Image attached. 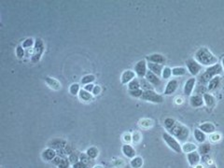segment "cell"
<instances>
[{
    "instance_id": "1",
    "label": "cell",
    "mask_w": 224,
    "mask_h": 168,
    "mask_svg": "<svg viewBox=\"0 0 224 168\" xmlns=\"http://www.w3.org/2000/svg\"><path fill=\"white\" fill-rule=\"evenodd\" d=\"M194 59L202 65L211 66L217 64V58L207 48L202 47L194 54Z\"/></svg>"
},
{
    "instance_id": "2",
    "label": "cell",
    "mask_w": 224,
    "mask_h": 168,
    "mask_svg": "<svg viewBox=\"0 0 224 168\" xmlns=\"http://www.w3.org/2000/svg\"><path fill=\"white\" fill-rule=\"evenodd\" d=\"M167 131L172 136H174L177 140H178L180 142H185L190 136L189 128L176 121L173 123V125L167 129Z\"/></svg>"
},
{
    "instance_id": "3",
    "label": "cell",
    "mask_w": 224,
    "mask_h": 168,
    "mask_svg": "<svg viewBox=\"0 0 224 168\" xmlns=\"http://www.w3.org/2000/svg\"><path fill=\"white\" fill-rule=\"evenodd\" d=\"M223 72V68L222 65L220 64H216L214 65L208 66L204 72L199 77V84H208V82L215 77L221 75Z\"/></svg>"
},
{
    "instance_id": "4",
    "label": "cell",
    "mask_w": 224,
    "mask_h": 168,
    "mask_svg": "<svg viewBox=\"0 0 224 168\" xmlns=\"http://www.w3.org/2000/svg\"><path fill=\"white\" fill-rule=\"evenodd\" d=\"M140 98L144 101L152 102V103H154V104H161V103L164 102V97L161 95L154 92L153 90L144 91L143 95Z\"/></svg>"
},
{
    "instance_id": "5",
    "label": "cell",
    "mask_w": 224,
    "mask_h": 168,
    "mask_svg": "<svg viewBox=\"0 0 224 168\" xmlns=\"http://www.w3.org/2000/svg\"><path fill=\"white\" fill-rule=\"evenodd\" d=\"M163 139H164V141L167 144V146H168L172 150H174L175 152L180 153V152L182 151L181 145L179 144V142H178L174 136H172L169 133L165 132V133L163 134Z\"/></svg>"
},
{
    "instance_id": "6",
    "label": "cell",
    "mask_w": 224,
    "mask_h": 168,
    "mask_svg": "<svg viewBox=\"0 0 224 168\" xmlns=\"http://www.w3.org/2000/svg\"><path fill=\"white\" fill-rule=\"evenodd\" d=\"M45 51L44 43L41 38H37L35 41V47L33 49V54H32V62L37 63L40 59Z\"/></svg>"
},
{
    "instance_id": "7",
    "label": "cell",
    "mask_w": 224,
    "mask_h": 168,
    "mask_svg": "<svg viewBox=\"0 0 224 168\" xmlns=\"http://www.w3.org/2000/svg\"><path fill=\"white\" fill-rule=\"evenodd\" d=\"M186 65L188 67V70L190 71V73L192 75V76H197L200 74V72L202 71L203 69V65L200 64L195 59H188L186 61Z\"/></svg>"
},
{
    "instance_id": "8",
    "label": "cell",
    "mask_w": 224,
    "mask_h": 168,
    "mask_svg": "<svg viewBox=\"0 0 224 168\" xmlns=\"http://www.w3.org/2000/svg\"><path fill=\"white\" fill-rule=\"evenodd\" d=\"M147 64L146 60H144V59L138 61L135 64V65H134V73L136 74V76L139 78H143L146 76V74L147 72Z\"/></svg>"
},
{
    "instance_id": "9",
    "label": "cell",
    "mask_w": 224,
    "mask_h": 168,
    "mask_svg": "<svg viewBox=\"0 0 224 168\" xmlns=\"http://www.w3.org/2000/svg\"><path fill=\"white\" fill-rule=\"evenodd\" d=\"M145 77H146V79H147L149 83L152 84L154 87H158V86H160L161 84H162L161 78H160L157 75H155L154 73H152V71H149V70L147 72Z\"/></svg>"
},
{
    "instance_id": "10",
    "label": "cell",
    "mask_w": 224,
    "mask_h": 168,
    "mask_svg": "<svg viewBox=\"0 0 224 168\" xmlns=\"http://www.w3.org/2000/svg\"><path fill=\"white\" fill-rule=\"evenodd\" d=\"M178 88V81L177 79H170L165 89V95H173Z\"/></svg>"
},
{
    "instance_id": "11",
    "label": "cell",
    "mask_w": 224,
    "mask_h": 168,
    "mask_svg": "<svg viewBox=\"0 0 224 168\" xmlns=\"http://www.w3.org/2000/svg\"><path fill=\"white\" fill-rule=\"evenodd\" d=\"M195 83H196V78H195V77H190V78L185 82V85H184V88H183V92H184V95H185L186 96H191V95L192 94V91H193V89H194Z\"/></svg>"
},
{
    "instance_id": "12",
    "label": "cell",
    "mask_w": 224,
    "mask_h": 168,
    "mask_svg": "<svg viewBox=\"0 0 224 168\" xmlns=\"http://www.w3.org/2000/svg\"><path fill=\"white\" fill-rule=\"evenodd\" d=\"M135 77H136V74L134 73V71L128 69L122 72L121 77V81L122 84H128L131 80L135 78Z\"/></svg>"
},
{
    "instance_id": "13",
    "label": "cell",
    "mask_w": 224,
    "mask_h": 168,
    "mask_svg": "<svg viewBox=\"0 0 224 168\" xmlns=\"http://www.w3.org/2000/svg\"><path fill=\"white\" fill-rule=\"evenodd\" d=\"M187 159H188V161H189L190 165L194 167L195 165L199 164V162L201 161V155L199 154V152H197L195 150V151H192L191 153H188Z\"/></svg>"
},
{
    "instance_id": "14",
    "label": "cell",
    "mask_w": 224,
    "mask_h": 168,
    "mask_svg": "<svg viewBox=\"0 0 224 168\" xmlns=\"http://www.w3.org/2000/svg\"><path fill=\"white\" fill-rule=\"evenodd\" d=\"M48 146H49V148H51L53 149H61V148H64V147H66V141L64 139H61V138H55V139L51 140L48 143Z\"/></svg>"
},
{
    "instance_id": "15",
    "label": "cell",
    "mask_w": 224,
    "mask_h": 168,
    "mask_svg": "<svg viewBox=\"0 0 224 168\" xmlns=\"http://www.w3.org/2000/svg\"><path fill=\"white\" fill-rule=\"evenodd\" d=\"M45 81L48 84V86L55 91H59L62 89V84L60 83V81H58L56 78L54 77H45Z\"/></svg>"
},
{
    "instance_id": "16",
    "label": "cell",
    "mask_w": 224,
    "mask_h": 168,
    "mask_svg": "<svg viewBox=\"0 0 224 168\" xmlns=\"http://www.w3.org/2000/svg\"><path fill=\"white\" fill-rule=\"evenodd\" d=\"M146 60L148 61V63H154V64H165V57L160 53H154V54H152V55H148L146 57Z\"/></svg>"
},
{
    "instance_id": "17",
    "label": "cell",
    "mask_w": 224,
    "mask_h": 168,
    "mask_svg": "<svg viewBox=\"0 0 224 168\" xmlns=\"http://www.w3.org/2000/svg\"><path fill=\"white\" fill-rule=\"evenodd\" d=\"M121 151L123 153V155L129 159H133L135 157V149L130 145V144H124L121 148Z\"/></svg>"
},
{
    "instance_id": "18",
    "label": "cell",
    "mask_w": 224,
    "mask_h": 168,
    "mask_svg": "<svg viewBox=\"0 0 224 168\" xmlns=\"http://www.w3.org/2000/svg\"><path fill=\"white\" fill-rule=\"evenodd\" d=\"M41 156H42V159L44 161H52L57 156V153H56L55 149H53L51 148H46L42 151Z\"/></svg>"
},
{
    "instance_id": "19",
    "label": "cell",
    "mask_w": 224,
    "mask_h": 168,
    "mask_svg": "<svg viewBox=\"0 0 224 168\" xmlns=\"http://www.w3.org/2000/svg\"><path fill=\"white\" fill-rule=\"evenodd\" d=\"M204 98L202 95H193L190 98V104L193 108H200L204 105Z\"/></svg>"
},
{
    "instance_id": "20",
    "label": "cell",
    "mask_w": 224,
    "mask_h": 168,
    "mask_svg": "<svg viewBox=\"0 0 224 168\" xmlns=\"http://www.w3.org/2000/svg\"><path fill=\"white\" fill-rule=\"evenodd\" d=\"M147 67H148L149 71H152V73H154V74L157 75L158 77L162 76L163 69H164L163 64H154V63H147Z\"/></svg>"
},
{
    "instance_id": "21",
    "label": "cell",
    "mask_w": 224,
    "mask_h": 168,
    "mask_svg": "<svg viewBox=\"0 0 224 168\" xmlns=\"http://www.w3.org/2000/svg\"><path fill=\"white\" fill-rule=\"evenodd\" d=\"M199 129L202 132H204V134H209V135L216 132V126L211 122H204V123L201 124L199 126Z\"/></svg>"
},
{
    "instance_id": "22",
    "label": "cell",
    "mask_w": 224,
    "mask_h": 168,
    "mask_svg": "<svg viewBox=\"0 0 224 168\" xmlns=\"http://www.w3.org/2000/svg\"><path fill=\"white\" fill-rule=\"evenodd\" d=\"M203 98H204V104L206 105V107L207 108H214L215 107V105H216V99H215V97L212 95H210V94H208V93H205V94H204L203 95Z\"/></svg>"
},
{
    "instance_id": "23",
    "label": "cell",
    "mask_w": 224,
    "mask_h": 168,
    "mask_svg": "<svg viewBox=\"0 0 224 168\" xmlns=\"http://www.w3.org/2000/svg\"><path fill=\"white\" fill-rule=\"evenodd\" d=\"M220 84V77L219 76H217L215 77H213L207 84V91L209 92H212L214 90H216Z\"/></svg>"
},
{
    "instance_id": "24",
    "label": "cell",
    "mask_w": 224,
    "mask_h": 168,
    "mask_svg": "<svg viewBox=\"0 0 224 168\" xmlns=\"http://www.w3.org/2000/svg\"><path fill=\"white\" fill-rule=\"evenodd\" d=\"M79 97L81 100L85 101V102H91L94 99V95L92 93H89L87 91H85L84 89H81L79 93Z\"/></svg>"
},
{
    "instance_id": "25",
    "label": "cell",
    "mask_w": 224,
    "mask_h": 168,
    "mask_svg": "<svg viewBox=\"0 0 224 168\" xmlns=\"http://www.w3.org/2000/svg\"><path fill=\"white\" fill-rule=\"evenodd\" d=\"M181 148H182V151L184 153H191L192 151H195L197 149V146L194 144V143H191V142H185L183 145H181Z\"/></svg>"
},
{
    "instance_id": "26",
    "label": "cell",
    "mask_w": 224,
    "mask_h": 168,
    "mask_svg": "<svg viewBox=\"0 0 224 168\" xmlns=\"http://www.w3.org/2000/svg\"><path fill=\"white\" fill-rule=\"evenodd\" d=\"M193 135H194V138L196 139L197 142L199 143H204L206 141V135L204 132H202L199 128L195 129L194 130V133H193Z\"/></svg>"
},
{
    "instance_id": "27",
    "label": "cell",
    "mask_w": 224,
    "mask_h": 168,
    "mask_svg": "<svg viewBox=\"0 0 224 168\" xmlns=\"http://www.w3.org/2000/svg\"><path fill=\"white\" fill-rule=\"evenodd\" d=\"M143 164H144V161L140 156H135L134 158L131 159L130 165L132 168H141Z\"/></svg>"
},
{
    "instance_id": "28",
    "label": "cell",
    "mask_w": 224,
    "mask_h": 168,
    "mask_svg": "<svg viewBox=\"0 0 224 168\" xmlns=\"http://www.w3.org/2000/svg\"><path fill=\"white\" fill-rule=\"evenodd\" d=\"M138 124L143 129H149L153 126V121L152 119H142L139 121Z\"/></svg>"
},
{
    "instance_id": "29",
    "label": "cell",
    "mask_w": 224,
    "mask_h": 168,
    "mask_svg": "<svg viewBox=\"0 0 224 168\" xmlns=\"http://www.w3.org/2000/svg\"><path fill=\"white\" fill-rule=\"evenodd\" d=\"M86 154L88 155V157H89L90 159L95 160V159L98 157V155H99V150H98V148H95V147H91V148H89L86 150Z\"/></svg>"
},
{
    "instance_id": "30",
    "label": "cell",
    "mask_w": 224,
    "mask_h": 168,
    "mask_svg": "<svg viewBox=\"0 0 224 168\" xmlns=\"http://www.w3.org/2000/svg\"><path fill=\"white\" fill-rule=\"evenodd\" d=\"M140 82L139 80L135 77L134 78L133 80H131L129 83H128V89L129 91H133V90H137V89H141L140 88Z\"/></svg>"
},
{
    "instance_id": "31",
    "label": "cell",
    "mask_w": 224,
    "mask_h": 168,
    "mask_svg": "<svg viewBox=\"0 0 224 168\" xmlns=\"http://www.w3.org/2000/svg\"><path fill=\"white\" fill-rule=\"evenodd\" d=\"M187 73V69L185 67L182 66H178V67H174L172 69V75L175 77H178V76H183Z\"/></svg>"
},
{
    "instance_id": "32",
    "label": "cell",
    "mask_w": 224,
    "mask_h": 168,
    "mask_svg": "<svg viewBox=\"0 0 224 168\" xmlns=\"http://www.w3.org/2000/svg\"><path fill=\"white\" fill-rule=\"evenodd\" d=\"M80 91H81V87L79 83H73L69 87V93L72 95H79Z\"/></svg>"
},
{
    "instance_id": "33",
    "label": "cell",
    "mask_w": 224,
    "mask_h": 168,
    "mask_svg": "<svg viewBox=\"0 0 224 168\" xmlns=\"http://www.w3.org/2000/svg\"><path fill=\"white\" fill-rule=\"evenodd\" d=\"M95 80V76L94 75H86L81 78V84H84V85H87V84H91Z\"/></svg>"
},
{
    "instance_id": "34",
    "label": "cell",
    "mask_w": 224,
    "mask_h": 168,
    "mask_svg": "<svg viewBox=\"0 0 224 168\" xmlns=\"http://www.w3.org/2000/svg\"><path fill=\"white\" fill-rule=\"evenodd\" d=\"M142 140V135L137 132V131H134L133 134H132V142L134 144V145H137L141 142Z\"/></svg>"
},
{
    "instance_id": "35",
    "label": "cell",
    "mask_w": 224,
    "mask_h": 168,
    "mask_svg": "<svg viewBox=\"0 0 224 168\" xmlns=\"http://www.w3.org/2000/svg\"><path fill=\"white\" fill-rule=\"evenodd\" d=\"M198 152H199V154L200 155H206L208 152H209V150H210V145L208 144V143H204L199 148H198Z\"/></svg>"
},
{
    "instance_id": "36",
    "label": "cell",
    "mask_w": 224,
    "mask_h": 168,
    "mask_svg": "<svg viewBox=\"0 0 224 168\" xmlns=\"http://www.w3.org/2000/svg\"><path fill=\"white\" fill-rule=\"evenodd\" d=\"M112 165L116 168H123L125 166V161L123 159L121 158H117L115 160H113L112 161Z\"/></svg>"
},
{
    "instance_id": "37",
    "label": "cell",
    "mask_w": 224,
    "mask_h": 168,
    "mask_svg": "<svg viewBox=\"0 0 224 168\" xmlns=\"http://www.w3.org/2000/svg\"><path fill=\"white\" fill-rule=\"evenodd\" d=\"M171 76H172V69H171L170 67H168V66L164 67V69H163V73H162V77H163V78H165V79H168V78L171 77Z\"/></svg>"
},
{
    "instance_id": "38",
    "label": "cell",
    "mask_w": 224,
    "mask_h": 168,
    "mask_svg": "<svg viewBox=\"0 0 224 168\" xmlns=\"http://www.w3.org/2000/svg\"><path fill=\"white\" fill-rule=\"evenodd\" d=\"M23 48L24 49H29L31 48L32 46H35V42H34V39L29 38H26L24 42H23Z\"/></svg>"
},
{
    "instance_id": "39",
    "label": "cell",
    "mask_w": 224,
    "mask_h": 168,
    "mask_svg": "<svg viewBox=\"0 0 224 168\" xmlns=\"http://www.w3.org/2000/svg\"><path fill=\"white\" fill-rule=\"evenodd\" d=\"M220 139H221V135H220V134L216 133V132L213 133V134H211L210 136H209V140H210L211 142H214V143L218 142Z\"/></svg>"
},
{
    "instance_id": "40",
    "label": "cell",
    "mask_w": 224,
    "mask_h": 168,
    "mask_svg": "<svg viewBox=\"0 0 224 168\" xmlns=\"http://www.w3.org/2000/svg\"><path fill=\"white\" fill-rule=\"evenodd\" d=\"M143 90L142 89H137V90H133V91H129V94L131 96L133 97H141L143 95Z\"/></svg>"
},
{
    "instance_id": "41",
    "label": "cell",
    "mask_w": 224,
    "mask_h": 168,
    "mask_svg": "<svg viewBox=\"0 0 224 168\" xmlns=\"http://www.w3.org/2000/svg\"><path fill=\"white\" fill-rule=\"evenodd\" d=\"M122 141L124 142V144H130L132 142V134L129 132L124 133L122 135Z\"/></svg>"
},
{
    "instance_id": "42",
    "label": "cell",
    "mask_w": 224,
    "mask_h": 168,
    "mask_svg": "<svg viewBox=\"0 0 224 168\" xmlns=\"http://www.w3.org/2000/svg\"><path fill=\"white\" fill-rule=\"evenodd\" d=\"M80 158H81V161H82V162H84L88 165H90L92 163V159H90L86 153H81Z\"/></svg>"
},
{
    "instance_id": "43",
    "label": "cell",
    "mask_w": 224,
    "mask_h": 168,
    "mask_svg": "<svg viewBox=\"0 0 224 168\" xmlns=\"http://www.w3.org/2000/svg\"><path fill=\"white\" fill-rule=\"evenodd\" d=\"M16 55L19 59H22L24 56V49L23 48L22 45H20L16 48Z\"/></svg>"
},
{
    "instance_id": "44",
    "label": "cell",
    "mask_w": 224,
    "mask_h": 168,
    "mask_svg": "<svg viewBox=\"0 0 224 168\" xmlns=\"http://www.w3.org/2000/svg\"><path fill=\"white\" fill-rule=\"evenodd\" d=\"M68 161H69L71 163L74 164V163H76V162L79 161V157H78V155H77L76 153H71V154H69Z\"/></svg>"
},
{
    "instance_id": "45",
    "label": "cell",
    "mask_w": 224,
    "mask_h": 168,
    "mask_svg": "<svg viewBox=\"0 0 224 168\" xmlns=\"http://www.w3.org/2000/svg\"><path fill=\"white\" fill-rule=\"evenodd\" d=\"M72 168H90V165H88V164H86V163H84V162L80 161H78L76 163H74L72 165Z\"/></svg>"
},
{
    "instance_id": "46",
    "label": "cell",
    "mask_w": 224,
    "mask_h": 168,
    "mask_svg": "<svg viewBox=\"0 0 224 168\" xmlns=\"http://www.w3.org/2000/svg\"><path fill=\"white\" fill-rule=\"evenodd\" d=\"M69 165H70V161L67 159L64 158V159H62V161H61L60 164L58 165V167L59 168H68Z\"/></svg>"
},
{
    "instance_id": "47",
    "label": "cell",
    "mask_w": 224,
    "mask_h": 168,
    "mask_svg": "<svg viewBox=\"0 0 224 168\" xmlns=\"http://www.w3.org/2000/svg\"><path fill=\"white\" fill-rule=\"evenodd\" d=\"M92 94H93L94 96H96V95H100L101 94V87L99 85H95L94 90H93V92H92Z\"/></svg>"
},
{
    "instance_id": "48",
    "label": "cell",
    "mask_w": 224,
    "mask_h": 168,
    "mask_svg": "<svg viewBox=\"0 0 224 168\" xmlns=\"http://www.w3.org/2000/svg\"><path fill=\"white\" fill-rule=\"evenodd\" d=\"M94 86H95V85H94L93 83H91V84H87V85L84 86V90L87 91V92H89V93H92L93 90H94Z\"/></svg>"
},
{
    "instance_id": "49",
    "label": "cell",
    "mask_w": 224,
    "mask_h": 168,
    "mask_svg": "<svg viewBox=\"0 0 224 168\" xmlns=\"http://www.w3.org/2000/svg\"><path fill=\"white\" fill-rule=\"evenodd\" d=\"M61 161H62V158H61L60 156H56V157L51 161V162H52L54 165H57V166H58V165L60 164Z\"/></svg>"
},
{
    "instance_id": "50",
    "label": "cell",
    "mask_w": 224,
    "mask_h": 168,
    "mask_svg": "<svg viewBox=\"0 0 224 168\" xmlns=\"http://www.w3.org/2000/svg\"><path fill=\"white\" fill-rule=\"evenodd\" d=\"M182 103H183V100H182L181 97H178V98H176V104H178V105H181Z\"/></svg>"
},
{
    "instance_id": "51",
    "label": "cell",
    "mask_w": 224,
    "mask_h": 168,
    "mask_svg": "<svg viewBox=\"0 0 224 168\" xmlns=\"http://www.w3.org/2000/svg\"><path fill=\"white\" fill-rule=\"evenodd\" d=\"M208 168H217V166H216V164H215L214 162H211V163L208 165Z\"/></svg>"
},
{
    "instance_id": "52",
    "label": "cell",
    "mask_w": 224,
    "mask_h": 168,
    "mask_svg": "<svg viewBox=\"0 0 224 168\" xmlns=\"http://www.w3.org/2000/svg\"><path fill=\"white\" fill-rule=\"evenodd\" d=\"M93 168H105V167L101 164H95V165L93 166Z\"/></svg>"
},
{
    "instance_id": "53",
    "label": "cell",
    "mask_w": 224,
    "mask_h": 168,
    "mask_svg": "<svg viewBox=\"0 0 224 168\" xmlns=\"http://www.w3.org/2000/svg\"><path fill=\"white\" fill-rule=\"evenodd\" d=\"M194 168H204V166L202 164H197V165L194 166Z\"/></svg>"
},
{
    "instance_id": "54",
    "label": "cell",
    "mask_w": 224,
    "mask_h": 168,
    "mask_svg": "<svg viewBox=\"0 0 224 168\" xmlns=\"http://www.w3.org/2000/svg\"><path fill=\"white\" fill-rule=\"evenodd\" d=\"M221 65H222V68H223V71H224V57L221 60Z\"/></svg>"
}]
</instances>
